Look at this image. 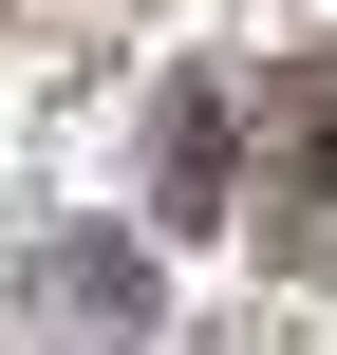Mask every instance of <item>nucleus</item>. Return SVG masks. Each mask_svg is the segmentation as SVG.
Here are the masks:
<instances>
[{
  "mask_svg": "<svg viewBox=\"0 0 337 355\" xmlns=\"http://www.w3.org/2000/svg\"><path fill=\"white\" fill-rule=\"evenodd\" d=\"M56 318H113V337H131V318H150V262H131V243H56Z\"/></svg>",
  "mask_w": 337,
  "mask_h": 355,
  "instance_id": "f257e3e1",
  "label": "nucleus"
},
{
  "mask_svg": "<svg viewBox=\"0 0 337 355\" xmlns=\"http://www.w3.org/2000/svg\"><path fill=\"white\" fill-rule=\"evenodd\" d=\"M319 187H337V150H319Z\"/></svg>",
  "mask_w": 337,
  "mask_h": 355,
  "instance_id": "f03ea898",
  "label": "nucleus"
}]
</instances>
